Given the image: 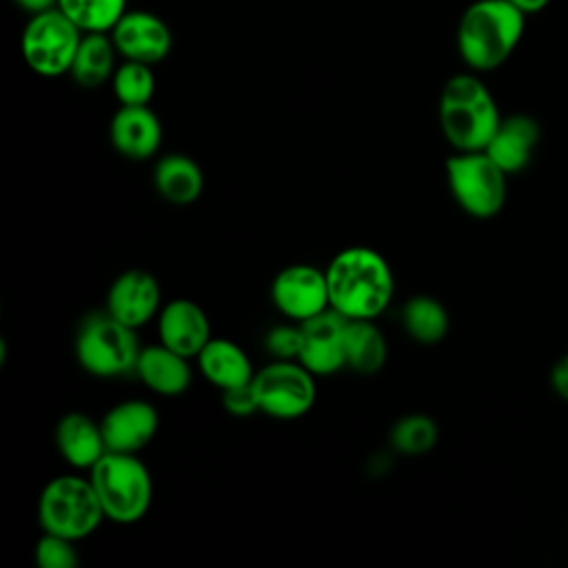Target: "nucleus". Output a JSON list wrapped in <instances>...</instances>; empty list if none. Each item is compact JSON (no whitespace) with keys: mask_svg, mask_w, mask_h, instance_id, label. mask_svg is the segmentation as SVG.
Returning a JSON list of instances; mask_svg holds the SVG:
<instances>
[{"mask_svg":"<svg viewBox=\"0 0 568 568\" xmlns=\"http://www.w3.org/2000/svg\"><path fill=\"white\" fill-rule=\"evenodd\" d=\"M82 29L58 7L31 13L22 29L20 49L27 67L42 78L69 73L82 40Z\"/></svg>","mask_w":568,"mask_h":568,"instance_id":"nucleus-8","label":"nucleus"},{"mask_svg":"<svg viewBox=\"0 0 568 568\" xmlns=\"http://www.w3.org/2000/svg\"><path fill=\"white\" fill-rule=\"evenodd\" d=\"M22 11L27 13H40V11H47V9H53L58 7V0H13Z\"/></svg>","mask_w":568,"mask_h":568,"instance_id":"nucleus-32","label":"nucleus"},{"mask_svg":"<svg viewBox=\"0 0 568 568\" xmlns=\"http://www.w3.org/2000/svg\"><path fill=\"white\" fill-rule=\"evenodd\" d=\"M78 364L93 377L113 379L135 373L140 342L135 328L115 320L106 308L89 313L73 339Z\"/></svg>","mask_w":568,"mask_h":568,"instance_id":"nucleus-5","label":"nucleus"},{"mask_svg":"<svg viewBox=\"0 0 568 568\" xmlns=\"http://www.w3.org/2000/svg\"><path fill=\"white\" fill-rule=\"evenodd\" d=\"M160 342L184 357H197L211 335V322L204 308L186 297L162 304L158 313Z\"/></svg>","mask_w":568,"mask_h":568,"instance_id":"nucleus-15","label":"nucleus"},{"mask_svg":"<svg viewBox=\"0 0 568 568\" xmlns=\"http://www.w3.org/2000/svg\"><path fill=\"white\" fill-rule=\"evenodd\" d=\"M541 129L532 115L513 113L501 118L497 131L493 133L490 142L486 144V153L506 171L517 173L528 166L532 153L539 144Z\"/></svg>","mask_w":568,"mask_h":568,"instance_id":"nucleus-17","label":"nucleus"},{"mask_svg":"<svg viewBox=\"0 0 568 568\" xmlns=\"http://www.w3.org/2000/svg\"><path fill=\"white\" fill-rule=\"evenodd\" d=\"M118 53L124 60H138L146 64L162 62L173 44L166 22L151 11H126L109 31Z\"/></svg>","mask_w":568,"mask_h":568,"instance_id":"nucleus-12","label":"nucleus"},{"mask_svg":"<svg viewBox=\"0 0 568 568\" xmlns=\"http://www.w3.org/2000/svg\"><path fill=\"white\" fill-rule=\"evenodd\" d=\"M550 384L552 390L568 402V353L557 359V364L550 371Z\"/></svg>","mask_w":568,"mask_h":568,"instance_id":"nucleus-31","label":"nucleus"},{"mask_svg":"<svg viewBox=\"0 0 568 568\" xmlns=\"http://www.w3.org/2000/svg\"><path fill=\"white\" fill-rule=\"evenodd\" d=\"M264 348L271 359H297L302 348V326L295 324H277L264 335Z\"/></svg>","mask_w":568,"mask_h":568,"instance_id":"nucleus-29","label":"nucleus"},{"mask_svg":"<svg viewBox=\"0 0 568 568\" xmlns=\"http://www.w3.org/2000/svg\"><path fill=\"white\" fill-rule=\"evenodd\" d=\"M104 308L122 324L138 331L158 317L162 308L160 282L144 268H129L120 273L109 286Z\"/></svg>","mask_w":568,"mask_h":568,"instance_id":"nucleus-13","label":"nucleus"},{"mask_svg":"<svg viewBox=\"0 0 568 568\" xmlns=\"http://www.w3.org/2000/svg\"><path fill=\"white\" fill-rule=\"evenodd\" d=\"M390 446L408 457L426 455L428 450L435 448L439 439V428L437 422L424 413H410L399 417L388 433Z\"/></svg>","mask_w":568,"mask_h":568,"instance_id":"nucleus-25","label":"nucleus"},{"mask_svg":"<svg viewBox=\"0 0 568 568\" xmlns=\"http://www.w3.org/2000/svg\"><path fill=\"white\" fill-rule=\"evenodd\" d=\"M104 510L89 477L58 475L38 497V521L42 532H53L80 541L95 532Z\"/></svg>","mask_w":568,"mask_h":568,"instance_id":"nucleus-6","label":"nucleus"},{"mask_svg":"<svg viewBox=\"0 0 568 568\" xmlns=\"http://www.w3.org/2000/svg\"><path fill=\"white\" fill-rule=\"evenodd\" d=\"M439 126L455 151H484L501 122L490 89L475 73H457L439 93Z\"/></svg>","mask_w":568,"mask_h":568,"instance_id":"nucleus-3","label":"nucleus"},{"mask_svg":"<svg viewBox=\"0 0 568 568\" xmlns=\"http://www.w3.org/2000/svg\"><path fill=\"white\" fill-rule=\"evenodd\" d=\"M348 320L328 308L311 320L300 322L302 348L297 362H302L315 377H328L346 368L344 337Z\"/></svg>","mask_w":568,"mask_h":568,"instance_id":"nucleus-11","label":"nucleus"},{"mask_svg":"<svg viewBox=\"0 0 568 568\" xmlns=\"http://www.w3.org/2000/svg\"><path fill=\"white\" fill-rule=\"evenodd\" d=\"M100 426L109 450L138 455L158 435L160 415L144 399H124L106 410Z\"/></svg>","mask_w":568,"mask_h":568,"instance_id":"nucleus-14","label":"nucleus"},{"mask_svg":"<svg viewBox=\"0 0 568 568\" xmlns=\"http://www.w3.org/2000/svg\"><path fill=\"white\" fill-rule=\"evenodd\" d=\"M271 302L291 322H304L328 311L326 271L313 264L284 266L271 282Z\"/></svg>","mask_w":568,"mask_h":568,"instance_id":"nucleus-10","label":"nucleus"},{"mask_svg":"<svg viewBox=\"0 0 568 568\" xmlns=\"http://www.w3.org/2000/svg\"><path fill=\"white\" fill-rule=\"evenodd\" d=\"M324 271L331 308L346 320H375L395 297L393 268L388 260L371 246L342 248Z\"/></svg>","mask_w":568,"mask_h":568,"instance_id":"nucleus-1","label":"nucleus"},{"mask_svg":"<svg viewBox=\"0 0 568 568\" xmlns=\"http://www.w3.org/2000/svg\"><path fill=\"white\" fill-rule=\"evenodd\" d=\"M506 171L486 151H457L446 160V180L455 202L470 217H495L506 202Z\"/></svg>","mask_w":568,"mask_h":568,"instance_id":"nucleus-7","label":"nucleus"},{"mask_svg":"<svg viewBox=\"0 0 568 568\" xmlns=\"http://www.w3.org/2000/svg\"><path fill=\"white\" fill-rule=\"evenodd\" d=\"M524 16H535L541 13L550 0H510Z\"/></svg>","mask_w":568,"mask_h":568,"instance_id":"nucleus-33","label":"nucleus"},{"mask_svg":"<svg viewBox=\"0 0 568 568\" xmlns=\"http://www.w3.org/2000/svg\"><path fill=\"white\" fill-rule=\"evenodd\" d=\"M135 375L149 390L162 397H178L186 393L193 379L189 357L175 353L162 342L142 346L135 364Z\"/></svg>","mask_w":568,"mask_h":568,"instance_id":"nucleus-18","label":"nucleus"},{"mask_svg":"<svg viewBox=\"0 0 568 568\" xmlns=\"http://www.w3.org/2000/svg\"><path fill=\"white\" fill-rule=\"evenodd\" d=\"M222 406L226 408V413L235 417H248L260 413V402H257L253 382L222 390Z\"/></svg>","mask_w":568,"mask_h":568,"instance_id":"nucleus-30","label":"nucleus"},{"mask_svg":"<svg viewBox=\"0 0 568 568\" xmlns=\"http://www.w3.org/2000/svg\"><path fill=\"white\" fill-rule=\"evenodd\" d=\"M55 448L62 459L80 470H91L95 462L109 450L100 422L84 413H67L55 424Z\"/></svg>","mask_w":568,"mask_h":568,"instance_id":"nucleus-19","label":"nucleus"},{"mask_svg":"<svg viewBox=\"0 0 568 568\" xmlns=\"http://www.w3.org/2000/svg\"><path fill=\"white\" fill-rule=\"evenodd\" d=\"M448 311L437 297L413 295L402 306V326L417 344H439L448 333Z\"/></svg>","mask_w":568,"mask_h":568,"instance_id":"nucleus-24","label":"nucleus"},{"mask_svg":"<svg viewBox=\"0 0 568 568\" xmlns=\"http://www.w3.org/2000/svg\"><path fill=\"white\" fill-rule=\"evenodd\" d=\"M58 9L84 33H109L126 13V0H58Z\"/></svg>","mask_w":568,"mask_h":568,"instance_id":"nucleus-26","label":"nucleus"},{"mask_svg":"<svg viewBox=\"0 0 568 568\" xmlns=\"http://www.w3.org/2000/svg\"><path fill=\"white\" fill-rule=\"evenodd\" d=\"M195 359L202 377L220 390L248 384L255 375L253 364L242 346L224 337H211Z\"/></svg>","mask_w":568,"mask_h":568,"instance_id":"nucleus-20","label":"nucleus"},{"mask_svg":"<svg viewBox=\"0 0 568 568\" xmlns=\"http://www.w3.org/2000/svg\"><path fill=\"white\" fill-rule=\"evenodd\" d=\"M253 388L260 413L284 422L304 417L317 399L315 375L297 359H271L255 371Z\"/></svg>","mask_w":568,"mask_h":568,"instance_id":"nucleus-9","label":"nucleus"},{"mask_svg":"<svg viewBox=\"0 0 568 568\" xmlns=\"http://www.w3.org/2000/svg\"><path fill=\"white\" fill-rule=\"evenodd\" d=\"M78 541L53 535V532H42V537L36 541L33 557L40 568H75L80 557H78Z\"/></svg>","mask_w":568,"mask_h":568,"instance_id":"nucleus-28","label":"nucleus"},{"mask_svg":"<svg viewBox=\"0 0 568 568\" xmlns=\"http://www.w3.org/2000/svg\"><path fill=\"white\" fill-rule=\"evenodd\" d=\"M526 16L510 0H475L457 22V51L470 71H493L517 49Z\"/></svg>","mask_w":568,"mask_h":568,"instance_id":"nucleus-2","label":"nucleus"},{"mask_svg":"<svg viewBox=\"0 0 568 568\" xmlns=\"http://www.w3.org/2000/svg\"><path fill=\"white\" fill-rule=\"evenodd\" d=\"M115 53L118 49L109 33H82L69 73L75 84L84 89H98L113 78Z\"/></svg>","mask_w":568,"mask_h":568,"instance_id":"nucleus-23","label":"nucleus"},{"mask_svg":"<svg viewBox=\"0 0 568 568\" xmlns=\"http://www.w3.org/2000/svg\"><path fill=\"white\" fill-rule=\"evenodd\" d=\"M162 135V122L155 111L149 109V104H120L109 124V138L113 149L129 160L153 158L160 151Z\"/></svg>","mask_w":568,"mask_h":568,"instance_id":"nucleus-16","label":"nucleus"},{"mask_svg":"<svg viewBox=\"0 0 568 568\" xmlns=\"http://www.w3.org/2000/svg\"><path fill=\"white\" fill-rule=\"evenodd\" d=\"M111 87L120 104L140 106L151 102L155 93V75L151 71V64L138 62V60H124L120 67H115Z\"/></svg>","mask_w":568,"mask_h":568,"instance_id":"nucleus-27","label":"nucleus"},{"mask_svg":"<svg viewBox=\"0 0 568 568\" xmlns=\"http://www.w3.org/2000/svg\"><path fill=\"white\" fill-rule=\"evenodd\" d=\"M344 355L346 368L359 375H375L388 359V342L373 320H348Z\"/></svg>","mask_w":568,"mask_h":568,"instance_id":"nucleus-22","label":"nucleus"},{"mask_svg":"<svg viewBox=\"0 0 568 568\" xmlns=\"http://www.w3.org/2000/svg\"><path fill=\"white\" fill-rule=\"evenodd\" d=\"M153 186L162 200L186 206L202 195L204 173L191 155L166 153L153 166Z\"/></svg>","mask_w":568,"mask_h":568,"instance_id":"nucleus-21","label":"nucleus"},{"mask_svg":"<svg viewBox=\"0 0 568 568\" xmlns=\"http://www.w3.org/2000/svg\"><path fill=\"white\" fill-rule=\"evenodd\" d=\"M89 479L106 519L129 526L149 513L153 479L138 455L106 450L89 470Z\"/></svg>","mask_w":568,"mask_h":568,"instance_id":"nucleus-4","label":"nucleus"}]
</instances>
